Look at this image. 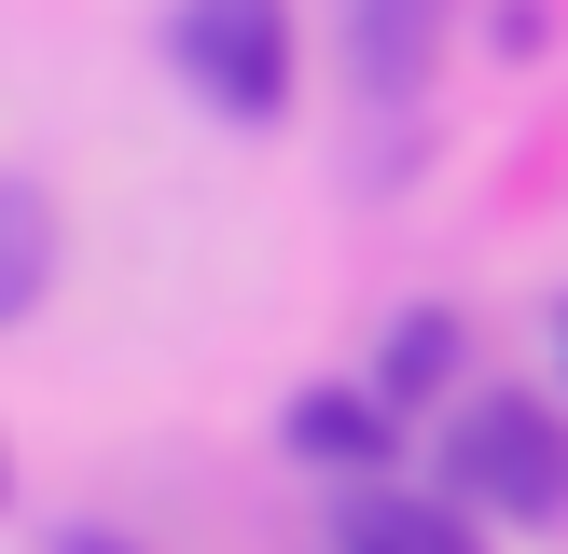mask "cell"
Here are the masks:
<instances>
[{"label": "cell", "instance_id": "1", "mask_svg": "<svg viewBox=\"0 0 568 554\" xmlns=\"http://www.w3.org/2000/svg\"><path fill=\"white\" fill-rule=\"evenodd\" d=\"M430 485H458L471 513H499V526H555L568 513V416L527 402V388H471V402L444 416Z\"/></svg>", "mask_w": 568, "mask_h": 554}, {"label": "cell", "instance_id": "2", "mask_svg": "<svg viewBox=\"0 0 568 554\" xmlns=\"http://www.w3.org/2000/svg\"><path fill=\"white\" fill-rule=\"evenodd\" d=\"M181 83L194 98H222L236 125H264L277 98H292V0H181Z\"/></svg>", "mask_w": 568, "mask_h": 554}, {"label": "cell", "instance_id": "3", "mask_svg": "<svg viewBox=\"0 0 568 554\" xmlns=\"http://www.w3.org/2000/svg\"><path fill=\"white\" fill-rule=\"evenodd\" d=\"M333 554H486V526H471L458 485H388V471H361V485L333 499Z\"/></svg>", "mask_w": 568, "mask_h": 554}, {"label": "cell", "instance_id": "5", "mask_svg": "<svg viewBox=\"0 0 568 554\" xmlns=\"http://www.w3.org/2000/svg\"><path fill=\"white\" fill-rule=\"evenodd\" d=\"M388 416H403L388 388H305V402L277 416V443H292L305 471H347L361 485V471H388Z\"/></svg>", "mask_w": 568, "mask_h": 554}, {"label": "cell", "instance_id": "9", "mask_svg": "<svg viewBox=\"0 0 568 554\" xmlns=\"http://www.w3.org/2000/svg\"><path fill=\"white\" fill-rule=\"evenodd\" d=\"M555 347H568V305H555Z\"/></svg>", "mask_w": 568, "mask_h": 554}, {"label": "cell", "instance_id": "6", "mask_svg": "<svg viewBox=\"0 0 568 554\" xmlns=\"http://www.w3.org/2000/svg\"><path fill=\"white\" fill-rule=\"evenodd\" d=\"M471 360V332H458V305H403L388 319V347H375V388L388 402H444V375Z\"/></svg>", "mask_w": 568, "mask_h": 554}, {"label": "cell", "instance_id": "8", "mask_svg": "<svg viewBox=\"0 0 568 554\" xmlns=\"http://www.w3.org/2000/svg\"><path fill=\"white\" fill-rule=\"evenodd\" d=\"M55 554H139V541H111V526H70V541H55Z\"/></svg>", "mask_w": 568, "mask_h": 554}, {"label": "cell", "instance_id": "4", "mask_svg": "<svg viewBox=\"0 0 568 554\" xmlns=\"http://www.w3.org/2000/svg\"><path fill=\"white\" fill-rule=\"evenodd\" d=\"M333 42H347L361 98H416L444 55V0H333Z\"/></svg>", "mask_w": 568, "mask_h": 554}, {"label": "cell", "instance_id": "7", "mask_svg": "<svg viewBox=\"0 0 568 554\" xmlns=\"http://www.w3.org/2000/svg\"><path fill=\"white\" fill-rule=\"evenodd\" d=\"M0 222H14V264H0V305H14V319H28V305H42V277H55V222H42V194H0Z\"/></svg>", "mask_w": 568, "mask_h": 554}]
</instances>
